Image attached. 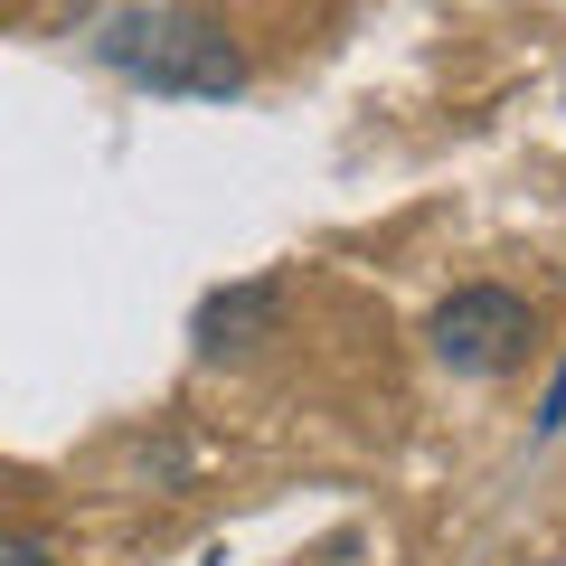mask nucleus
Wrapping results in <instances>:
<instances>
[{"instance_id":"5","label":"nucleus","mask_w":566,"mask_h":566,"mask_svg":"<svg viewBox=\"0 0 566 566\" xmlns=\"http://www.w3.org/2000/svg\"><path fill=\"white\" fill-rule=\"evenodd\" d=\"M557 424H566V368L547 378V397H538V434H557Z\"/></svg>"},{"instance_id":"3","label":"nucleus","mask_w":566,"mask_h":566,"mask_svg":"<svg viewBox=\"0 0 566 566\" xmlns=\"http://www.w3.org/2000/svg\"><path fill=\"white\" fill-rule=\"evenodd\" d=\"M274 322H283V283L255 274V283H227V293H208L199 322H189V340H199V359H227V349L274 340Z\"/></svg>"},{"instance_id":"2","label":"nucleus","mask_w":566,"mask_h":566,"mask_svg":"<svg viewBox=\"0 0 566 566\" xmlns=\"http://www.w3.org/2000/svg\"><path fill=\"white\" fill-rule=\"evenodd\" d=\"M424 349H434L453 378H501L528 349V293H510V283H463V293H444L434 322H424Z\"/></svg>"},{"instance_id":"4","label":"nucleus","mask_w":566,"mask_h":566,"mask_svg":"<svg viewBox=\"0 0 566 566\" xmlns=\"http://www.w3.org/2000/svg\"><path fill=\"white\" fill-rule=\"evenodd\" d=\"M0 566H57V547L48 538H0Z\"/></svg>"},{"instance_id":"1","label":"nucleus","mask_w":566,"mask_h":566,"mask_svg":"<svg viewBox=\"0 0 566 566\" xmlns=\"http://www.w3.org/2000/svg\"><path fill=\"white\" fill-rule=\"evenodd\" d=\"M95 57L114 66L123 85L170 95V104L245 95V48H237V29L208 20V10H114V20L95 29Z\"/></svg>"}]
</instances>
